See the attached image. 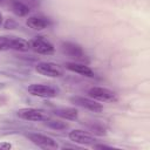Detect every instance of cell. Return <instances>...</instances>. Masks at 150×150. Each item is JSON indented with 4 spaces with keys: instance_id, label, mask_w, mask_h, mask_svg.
<instances>
[{
    "instance_id": "6",
    "label": "cell",
    "mask_w": 150,
    "mask_h": 150,
    "mask_svg": "<svg viewBox=\"0 0 150 150\" xmlns=\"http://www.w3.org/2000/svg\"><path fill=\"white\" fill-rule=\"evenodd\" d=\"M70 102L74 103L75 105L77 107H81V108H84V109H88L93 112H101L103 110V105L91 98V97H84V96H73L70 97Z\"/></svg>"
},
{
    "instance_id": "18",
    "label": "cell",
    "mask_w": 150,
    "mask_h": 150,
    "mask_svg": "<svg viewBox=\"0 0 150 150\" xmlns=\"http://www.w3.org/2000/svg\"><path fill=\"white\" fill-rule=\"evenodd\" d=\"M11 148H12V144L8 143V142H1V143H0V149L7 150V149H11Z\"/></svg>"
},
{
    "instance_id": "16",
    "label": "cell",
    "mask_w": 150,
    "mask_h": 150,
    "mask_svg": "<svg viewBox=\"0 0 150 150\" xmlns=\"http://www.w3.org/2000/svg\"><path fill=\"white\" fill-rule=\"evenodd\" d=\"M45 125H47L48 128L53 129V130H66L68 128V124L64 123V122H61V121H56V120H47L45 121Z\"/></svg>"
},
{
    "instance_id": "3",
    "label": "cell",
    "mask_w": 150,
    "mask_h": 150,
    "mask_svg": "<svg viewBox=\"0 0 150 150\" xmlns=\"http://www.w3.org/2000/svg\"><path fill=\"white\" fill-rule=\"evenodd\" d=\"M26 137L35 145H38L39 148H42V149H49V150H55V149H59V144L57 142L47 136V135H43V134H39V132H27L26 134Z\"/></svg>"
},
{
    "instance_id": "20",
    "label": "cell",
    "mask_w": 150,
    "mask_h": 150,
    "mask_svg": "<svg viewBox=\"0 0 150 150\" xmlns=\"http://www.w3.org/2000/svg\"><path fill=\"white\" fill-rule=\"evenodd\" d=\"M4 23V18H2V14L0 13V26Z\"/></svg>"
},
{
    "instance_id": "9",
    "label": "cell",
    "mask_w": 150,
    "mask_h": 150,
    "mask_svg": "<svg viewBox=\"0 0 150 150\" xmlns=\"http://www.w3.org/2000/svg\"><path fill=\"white\" fill-rule=\"evenodd\" d=\"M61 49L62 52L68 55L69 57H73V59H76V60H83L84 59V52L82 49L81 46H79L77 43H74V42H70V41H67V42H62L61 45Z\"/></svg>"
},
{
    "instance_id": "8",
    "label": "cell",
    "mask_w": 150,
    "mask_h": 150,
    "mask_svg": "<svg viewBox=\"0 0 150 150\" xmlns=\"http://www.w3.org/2000/svg\"><path fill=\"white\" fill-rule=\"evenodd\" d=\"M68 137L70 141L79 143V144H82V145H90V144H94L96 142V138L90 132L84 131V130H80V129L71 130L68 134Z\"/></svg>"
},
{
    "instance_id": "15",
    "label": "cell",
    "mask_w": 150,
    "mask_h": 150,
    "mask_svg": "<svg viewBox=\"0 0 150 150\" xmlns=\"http://www.w3.org/2000/svg\"><path fill=\"white\" fill-rule=\"evenodd\" d=\"M87 127L95 135L103 136V135L107 134V127L101 122H89V123H87Z\"/></svg>"
},
{
    "instance_id": "2",
    "label": "cell",
    "mask_w": 150,
    "mask_h": 150,
    "mask_svg": "<svg viewBox=\"0 0 150 150\" xmlns=\"http://www.w3.org/2000/svg\"><path fill=\"white\" fill-rule=\"evenodd\" d=\"M88 95L89 97L96 101H100V102L115 103L118 100L115 91H112L109 88H104V87H91L88 89Z\"/></svg>"
},
{
    "instance_id": "17",
    "label": "cell",
    "mask_w": 150,
    "mask_h": 150,
    "mask_svg": "<svg viewBox=\"0 0 150 150\" xmlns=\"http://www.w3.org/2000/svg\"><path fill=\"white\" fill-rule=\"evenodd\" d=\"M8 49H11L9 36H0V50H8Z\"/></svg>"
},
{
    "instance_id": "14",
    "label": "cell",
    "mask_w": 150,
    "mask_h": 150,
    "mask_svg": "<svg viewBox=\"0 0 150 150\" xmlns=\"http://www.w3.org/2000/svg\"><path fill=\"white\" fill-rule=\"evenodd\" d=\"M9 45H11V49L18 52H26L29 49V42L22 38L9 36Z\"/></svg>"
},
{
    "instance_id": "13",
    "label": "cell",
    "mask_w": 150,
    "mask_h": 150,
    "mask_svg": "<svg viewBox=\"0 0 150 150\" xmlns=\"http://www.w3.org/2000/svg\"><path fill=\"white\" fill-rule=\"evenodd\" d=\"M11 8H12L13 13L18 16H26L30 12V7L28 5H26L25 2L19 1V0H12Z\"/></svg>"
},
{
    "instance_id": "11",
    "label": "cell",
    "mask_w": 150,
    "mask_h": 150,
    "mask_svg": "<svg viewBox=\"0 0 150 150\" xmlns=\"http://www.w3.org/2000/svg\"><path fill=\"white\" fill-rule=\"evenodd\" d=\"M26 25L34 30H42L47 28L50 25V22L48 19L42 18V16H29L26 20Z\"/></svg>"
},
{
    "instance_id": "1",
    "label": "cell",
    "mask_w": 150,
    "mask_h": 150,
    "mask_svg": "<svg viewBox=\"0 0 150 150\" xmlns=\"http://www.w3.org/2000/svg\"><path fill=\"white\" fill-rule=\"evenodd\" d=\"M16 115L19 118L30 122H45L50 118V115L39 108H21L16 111Z\"/></svg>"
},
{
    "instance_id": "5",
    "label": "cell",
    "mask_w": 150,
    "mask_h": 150,
    "mask_svg": "<svg viewBox=\"0 0 150 150\" xmlns=\"http://www.w3.org/2000/svg\"><path fill=\"white\" fill-rule=\"evenodd\" d=\"M29 48H32L35 53L42 55H52L55 52V47L53 46V43L43 36H36L33 40H30Z\"/></svg>"
},
{
    "instance_id": "10",
    "label": "cell",
    "mask_w": 150,
    "mask_h": 150,
    "mask_svg": "<svg viewBox=\"0 0 150 150\" xmlns=\"http://www.w3.org/2000/svg\"><path fill=\"white\" fill-rule=\"evenodd\" d=\"M64 67L73 71V73H76V74H80V75H83V76H88V77H93L94 76V71L93 69L87 66V64H83V63H77V62H66L64 63Z\"/></svg>"
},
{
    "instance_id": "4",
    "label": "cell",
    "mask_w": 150,
    "mask_h": 150,
    "mask_svg": "<svg viewBox=\"0 0 150 150\" xmlns=\"http://www.w3.org/2000/svg\"><path fill=\"white\" fill-rule=\"evenodd\" d=\"M27 90L30 95L43 97V98H53V97H56L59 94V90L56 88L48 84H41V83H33L27 88Z\"/></svg>"
},
{
    "instance_id": "19",
    "label": "cell",
    "mask_w": 150,
    "mask_h": 150,
    "mask_svg": "<svg viewBox=\"0 0 150 150\" xmlns=\"http://www.w3.org/2000/svg\"><path fill=\"white\" fill-rule=\"evenodd\" d=\"M93 148H95V149H111V146H109V145H104V144H93Z\"/></svg>"
},
{
    "instance_id": "7",
    "label": "cell",
    "mask_w": 150,
    "mask_h": 150,
    "mask_svg": "<svg viewBox=\"0 0 150 150\" xmlns=\"http://www.w3.org/2000/svg\"><path fill=\"white\" fill-rule=\"evenodd\" d=\"M35 70L41 74V75H45V76H48V77H60L63 75V71L61 69L60 66H57L56 63H53V62H39L36 66H35Z\"/></svg>"
},
{
    "instance_id": "12",
    "label": "cell",
    "mask_w": 150,
    "mask_h": 150,
    "mask_svg": "<svg viewBox=\"0 0 150 150\" xmlns=\"http://www.w3.org/2000/svg\"><path fill=\"white\" fill-rule=\"evenodd\" d=\"M54 115L63 118V120H68V121H76L79 118V111L75 108H56L54 111Z\"/></svg>"
}]
</instances>
